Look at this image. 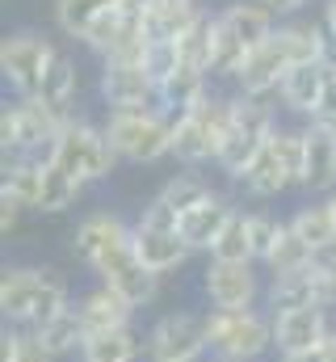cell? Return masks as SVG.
I'll list each match as a JSON object with an SVG mask.
<instances>
[{
	"instance_id": "ee69618b",
	"label": "cell",
	"mask_w": 336,
	"mask_h": 362,
	"mask_svg": "<svg viewBox=\"0 0 336 362\" xmlns=\"http://www.w3.org/2000/svg\"><path fill=\"white\" fill-rule=\"evenodd\" d=\"M206 362H227V358H206Z\"/></svg>"
},
{
	"instance_id": "d4e9b609",
	"label": "cell",
	"mask_w": 336,
	"mask_h": 362,
	"mask_svg": "<svg viewBox=\"0 0 336 362\" xmlns=\"http://www.w3.org/2000/svg\"><path fill=\"white\" fill-rule=\"evenodd\" d=\"M148 354V341L131 329H109V333H92L84 337L80 362H139Z\"/></svg>"
},
{
	"instance_id": "7c38bea8",
	"label": "cell",
	"mask_w": 336,
	"mask_h": 362,
	"mask_svg": "<svg viewBox=\"0 0 336 362\" xmlns=\"http://www.w3.org/2000/svg\"><path fill=\"white\" fill-rule=\"evenodd\" d=\"M202 295L215 312H244L265 303V282L256 262H206Z\"/></svg>"
},
{
	"instance_id": "60d3db41",
	"label": "cell",
	"mask_w": 336,
	"mask_h": 362,
	"mask_svg": "<svg viewBox=\"0 0 336 362\" xmlns=\"http://www.w3.org/2000/svg\"><path fill=\"white\" fill-rule=\"evenodd\" d=\"M316 17H320V21L336 34V0H320V13H316Z\"/></svg>"
},
{
	"instance_id": "ab89813d",
	"label": "cell",
	"mask_w": 336,
	"mask_h": 362,
	"mask_svg": "<svg viewBox=\"0 0 336 362\" xmlns=\"http://www.w3.org/2000/svg\"><path fill=\"white\" fill-rule=\"evenodd\" d=\"M21 215H25V206L21 202H13V198H0V236L8 240L17 228H21Z\"/></svg>"
},
{
	"instance_id": "6da1fadb",
	"label": "cell",
	"mask_w": 336,
	"mask_h": 362,
	"mask_svg": "<svg viewBox=\"0 0 336 362\" xmlns=\"http://www.w3.org/2000/svg\"><path fill=\"white\" fill-rule=\"evenodd\" d=\"M72 303V282L55 266H8L0 278V316L13 329H38Z\"/></svg>"
},
{
	"instance_id": "83f0119b",
	"label": "cell",
	"mask_w": 336,
	"mask_h": 362,
	"mask_svg": "<svg viewBox=\"0 0 336 362\" xmlns=\"http://www.w3.org/2000/svg\"><path fill=\"white\" fill-rule=\"evenodd\" d=\"M105 282H109V286H114V291L131 303V308H139V312H143V308L160 295V282H164V278H160V274H152L143 262H139V257H131L126 266H118V270L109 274Z\"/></svg>"
},
{
	"instance_id": "4dcf8cb0",
	"label": "cell",
	"mask_w": 336,
	"mask_h": 362,
	"mask_svg": "<svg viewBox=\"0 0 336 362\" xmlns=\"http://www.w3.org/2000/svg\"><path fill=\"white\" fill-rule=\"evenodd\" d=\"M80 194H84L80 181H72L68 173H59L47 160V169H42V194H38V211L34 215H64V211H72L80 202Z\"/></svg>"
},
{
	"instance_id": "d6a6232c",
	"label": "cell",
	"mask_w": 336,
	"mask_h": 362,
	"mask_svg": "<svg viewBox=\"0 0 336 362\" xmlns=\"http://www.w3.org/2000/svg\"><path fill=\"white\" fill-rule=\"evenodd\" d=\"M316 262V253L290 232V223H286V232H282V240L273 245V253L265 257V274L269 278H282V274H299V270H307Z\"/></svg>"
},
{
	"instance_id": "e0dca14e",
	"label": "cell",
	"mask_w": 336,
	"mask_h": 362,
	"mask_svg": "<svg viewBox=\"0 0 336 362\" xmlns=\"http://www.w3.org/2000/svg\"><path fill=\"white\" fill-rule=\"evenodd\" d=\"M328 81H332V72L324 68V64H303V68H294L286 81H282V89H277V105L290 114V118H311V110L320 105V97L328 89Z\"/></svg>"
},
{
	"instance_id": "8992f818",
	"label": "cell",
	"mask_w": 336,
	"mask_h": 362,
	"mask_svg": "<svg viewBox=\"0 0 336 362\" xmlns=\"http://www.w3.org/2000/svg\"><path fill=\"white\" fill-rule=\"evenodd\" d=\"M101 127L122 165H156L172 156V114L164 110H118L105 114Z\"/></svg>"
},
{
	"instance_id": "1f68e13d",
	"label": "cell",
	"mask_w": 336,
	"mask_h": 362,
	"mask_svg": "<svg viewBox=\"0 0 336 362\" xmlns=\"http://www.w3.org/2000/svg\"><path fill=\"white\" fill-rule=\"evenodd\" d=\"M210 194H215V185L202 177V173H172V177L160 185V194H156V198H160L164 206H172L176 215H185L189 206L206 202Z\"/></svg>"
},
{
	"instance_id": "7402d4cb",
	"label": "cell",
	"mask_w": 336,
	"mask_h": 362,
	"mask_svg": "<svg viewBox=\"0 0 336 362\" xmlns=\"http://www.w3.org/2000/svg\"><path fill=\"white\" fill-rule=\"evenodd\" d=\"M219 13V21L244 42V47H260L273 30H277V17L269 13V4L265 0H232V4H223V8H215Z\"/></svg>"
},
{
	"instance_id": "9a60e30c",
	"label": "cell",
	"mask_w": 336,
	"mask_h": 362,
	"mask_svg": "<svg viewBox=\"0 0 336 362\" xmlns=\"http://www.w3.org/2000/svg\"><path fill=\"white\" fill-rule=\"evenodd\" d=\"M76 312H80V320H84V333L92 337V333H109V329H131L139 308H131L109 282H92L76 299Z\"/></svg>"
},
{
	"instance_id": "603a6c76",
	"label": "cell",
	"mask_w": 336,
	"mask_h": 362,
	"mask_svg": "<svg viewBox=\"0 0 336 362\" xmlns=\"http://www.w3.org/2000/svg\"><path fill=\"white\" fill-rule=\"evenodd\" d=\"M210 8L202 0H152L148 13H143V25H148V38H181L198 17H206Z\"/></svg>"
},
{
	"instance_id": "d590c367",
	"label": "cell",
	"mask_w": 336,
	"mask_h": 362,
	"mask_svg": "<svg viewBox=\"0 0 336 362\" xmlns=\"http://www.w3.org/2000/svg\"><path fill=\"white\" fill-rule=\"evenodd\" d=\"M139 68H143V72L156 81V89H160L168 76L181 68V47H176L172 38H148L143 55H139Z\"/></svg>"
},
{
	"instance_id": "2e32d148",
	"label": "cell",
	"mask_w": 336,
	"mask_h": 362,
	"mask_svg": "<svg viewBox=\"0 0 336 362\" xmlns=\"http://www.w3.org/2000/svg\"><path fill=\"white\" fill-rule=\"evenodd\" d=\"M232 211H236V202L215 189L206 202H198V206H189L185 215H176L181 240H185L193 253H210V245L219 240V232H223V223L232 219Z\"/></svg>"
},
{
	"instance_id": "f546056e",
	"label": "cell",
	"mask_w": 336,
	"mask_h": 362,
	"mask_svg": "<svg viewBox=\"0 0 336 362\" xmlns=\"http://www.w3.org/2000/svg\"><path fill=\"white\" fill-rule=\"evenodd\" d=\"M206 262H256V257H252L248 211H244V206H236V211H232V219L223 223V232H219V240L210 245Z\"/></svg>"
},
{
	"instance_id": "ba28073f",
	"label": "cell",
	"mask_w": 336,
	"mask_h": 362,
	"mask_svg": "<svg viewBox=\"0 0 336 362\" xmlns=\"http://www.w3.org/2000/svg\"><path fill=\"white\" fill-rule=\"evenodd\" d=\"M59 131H64V118L47 110L38 97H13L4 101V114H0V152L4 160H47Z\"/></svg>"
},
{
	"instance_id": "44dd1931",
	"label": "cell",
	"mask_w": 336,
	"mask_h": 362,
	"mask_svg": "<svg viewBox=\"0 0 336 362\" xmlns=\"http://www.w3.org/2000/svg\"><path fill=\"white\" fill-rule=\"evenodd\" d=\"M286 223H290V232H294L316 257H324V253L336 249V223H332V211H328V198H311V202L294 206V211L286 215Z\"/></svg>"
},
{
	"instance_id": "277c9868",
	"label": "cell",
	"mask_w": 336,
	"mask_h": 362,
	"mask_svg": "<svg viewBox=\"0 0 336 362\" xmlns=\"http://www.w3.org/2000/svg\"><path fill=\"white\" fill-rule=\"evenodd\" d=\"M47 160H51L59 173H68L72 181H80V185H97V181L114 177V169L122 165V160L114 156L109 139H105V127L92 122V118H84V114H76V118L64 122V131H59V139L51 144Z\"/></svg>"
},
{
	"instance_id": "5b68a950",
	"label": "cell",
	"mask_w": 336,
	"mask_h": 362,
	"mask_svg": "<svg viewBox=\"0 0 336 362\" xmlns=\"http://www.w3.org/2000/svg\"><path fill=\"white\" fill-rule=\"evenodd\" d=\"M72 257L88 266L97 282H105L118 266H126L135 253V223H126L118 211H88L72 232Z\"/></svg>"
},
{
	"instance_id": "cb8c5ba5",
	"label": "cell",
	"mask_w": 336,
	"mask_h": 362,
	"mask_svg": "<svg viewBox=\"0 0 336 362\" xmlns=\"http://www.w3.org/2000/svg\"><path fill=\"white\" fill-rule=\"evenodd\" d=\"M215 89V81H210V72L206 68H193V64H181L172 76H168L164 85H160V110L164 114H185L189 105H198L206 93Z\"/></svg>"
},
{
	"instance_id": "4fadbf2b",
	"label": "cell",
	"mask_w": 336,
	"mask_h": 362,
	"mask_svg": "<svg viewBox=\"0 0 336 362\" xmlns=\"http://www.w3.org/2000/svg\"><path fill=\"white\" fill-rule=\"evenodd\" d=\"M97 97H101L105 114H118V110H160L156 81L139 64H122V59H105L101 64V72H97Z\"/></svg>"
},
{
	"instance_id": "f35d334b",
	"label": "cell",
	"mask_w": 336,
	"mask_h": 362,
	"mask_svg": "<svg viewBox=\"0 0 336 362\" xmlns=\"http://www.w3.org/2000/svg\"><path fill=\"white\" fill-rule=\"evenodd\" d=\"M265 4H269V13H273L277 21H299V17L311 13L316 0H265Z\"/></svg>"
},
{
	"instance_id": "9c48e42d",
	"label": "cell",
	"mask_w": 336,
	"mask_h": 362,
	"mask_svg": "<svg viewBox=\"0 0 336 362\" xmlns=\"http://www.w3.org/2000/svg\"><path fill=\"white\" fill-rule=\"evenodd\" d=\"M135 253H139V262H143L148 270L160 274V278L185 270L189 257H193V249L181 240L176 211L164 206L160 198H152V202L139 211V219H135Z\"/></svg>"
},
{
	"instance_id": "d6986e66",
	"label": "cell",
	"mask_w": 336,
	"mask_h": 362,
	"mask_svg": "<svg viewBox=\"0 0 336 362\" xmlns=\"http://www.w3.org/2000/svg\"><path fill=\"white\" fill-rule=\"evenodd\" d=\"M240 189H244V198L252 202H269V198H282L286 189H294V177L286 173V165H282V156H277V148H273V139L260 148V156L248 165V173L236 181Z\"/></svg>"
},
{
	"instance_id": "4316f807",
	"label": "cell",
	"mask_w": 336,
	"mask_h": 362,
	"mask_svg": "<svg viewBox=\"0 0 336 362\" xmlns=\"http://www.w3.org/2000/svg\"><path fill=\"white\" fill-rule=\"evenodd\" d=\"M38 333V341L55 354V358H68V354H76L80 358V350H84V320H80V312H76V303L72 308H64L59 316H51L47 325H38L34 329Z\"/></svg>"
},
{
	"instance_id": "b9f144b4",
	"label": "cell",
	"mask_w": 336,
	"mask_h": 362,
	"mask_svg": "<svg viewBox=\"0 0 336 362\" xmlns=\"http://www.w3.org/2000/svg\"><path fill=\"white\" fill-rule=\"evenodd\" d=\"M328 211H332V223H336V189L328 194Z\"/></svg>"
},
{
	"instance_id": "836d02e7",
	"label": "cell",
	"mask_w": 336,
	"mask_h": 362,
	"mask_svg": "<svg viewBox=\"0 0 336 362\" xmlns=\"http://www.w3.org/2000/svg\"><path fill=\"white\" fill-rule=\"evenodd\" d=\"M286 232V219L269 206H248V236H252V257L256 266H265V257L273 253V245L282 240Z\"/></svg>"
},
{
	"instance_id": "ac0fdd59",
	"label": "cell",
	"mask_w": 336,
	"mask_h": 362,
	"mask_svg": "<svg viewBox=\"0 0 336 362\" xmlns=\"http://www.w3.org/2000/svg\"><path fill=\"white\" fill-rule=\"evenodd\" d=\"M34 97H38L47 110H55L64 122L76 118V97H80V64H76V55L59 51V59L51 64V72L42 76V85H38Z\"/></svg>"
},
{
	"instance_id": "74e56055",
	"label": "cell",
	"mask_w": 336,
	"mask_h": 362,
	"mask_svg": "<svg viewBox=\"0 0 336 362\" xmlns=\"http://www.w3.org/2000/svg\"><path fill=\"white\" fill-rule=\"evenodd\" d=\"M277 362H336V325H332V333H328L316 350H303V354H282Z\"/></svg>"
},
{
	"instance_id": "5bb4252c",
	"label": "cell",
	"mask_w": 336,
	"mask_h": 362,
	"mask_svg": "<svg viewBox=\"0 0 336 362\" xmlns=\"http://www.w3.org/2000/svg\"><path fill=\"white\" fill-rule=\"evenodd\" d=\"M336 325V312L328 308H286V312H273V350L277 358L282 354H303V350H316Z\"/></svg>"
},
{
	"instance_id": "f1b7e54d",
	"label": "cell",
	"mask_w": 336,
	"mask_h": 362,
	"mask_svg": "<svg viewBox=\"0 0 336 362\" xmlns=\"http://www.w3.org/2000/svg\"><path fill=\"white\" fill-rule=\"evenodd\" d=\"M105 8H114V0H55V4H51V17H55V30H59L64 38L84 42V34L97 25V17H101Z\"/></svg>"
},
{
	"instance_id": "3957f363",
	"label": "cell",
	"mask_w": 336,
	"mask_h": 362,
	"mask_svg": "<svg viewBox=\"0 0 336 362\" xmlns=\"http://www.w3.org/2000/svg\"><path fill=\"white\" fill-rule=\"evenodd\" d=\"M227 122H232V93H206L198 105H189L185 114L172 118V160L198 169V165H215L219 148L227 139Z\"/></svg>"
},
{
	"instance_id": "7a4b0ae2",
	"label": "cell",
	"mask_w": 336,
	"mask_h": 362,
	"mask_svg": "<svg viewBox=\"0 0 336 362\" xmlns=\"http://www.w3.org/2000/svg\"><path fill=\"white\" fill-rule=\"evenodd\" d=\"M277 127H282V122H277V101L232 93V122H227V139H223V148H219L215 169L227 181H240L248 173V165L260 156V148L273 139Z\"/></svg>"
},
{
	"instance_id": "e575fe53",
	"label": "cell",
	"mask_w": 336,
	"mask_h": 362,
	"mask_svg": "<svg viewBox=\"0 0 336 362\" xmlns=\"http://www.w3.org/2000/svg\"><path fill=\"white\" fill-rule=\"evenodd\" d=\"M0 362H59V358L38 341L34 329L4 325V333H0Z\"/></svg>"
},
{
	"instance_id": "8fae6325",
	"label": "cell",
	"mask_w": 336,
	"mask_h": 362,
	"mask_svg": "<svg viewBox=\"0 0 336 362\" xmlns=\"http://www.w3.org/2000/svg\"><path fill=\"white\" fill-rule=\"evenodd\" d=\"M143 341H148V362H206L210 358L206 312L172 308V312L152 320Z\"/></svg>"
},
{
	"instance_id": "8d00e7d4",
	"label": "cell",
	"mask_w": 336,
	"mask_h": 362,
	"mask_svg": "<svg viewBox=\"0 0 336 362\" xmlns=\"http://www.w3.org/2000/svg\"><path fill=\"white\" fill-rule=\"evenodd\" d=\"M311 127H320V131H332L336 135V76L328 81V89H324V97H320V105L311 110V118H307Z\"/></svg>"
},
{
	"instance_id": "484cf974",
	"label": "cell",
	"mask_w": 336,
	"mask_h": 362,
	"mask_svg": "<svg viewBox=\"0 0 336 362\" xmlns=\"http://www.w3.org/2000/svg\"><path fill=\"white\" fill-rule=\"evenodd\" d=\"M42 169H47V160H4V169H0V198H13L25 211H38Z\"/></svg>"
},
{
	"instance_id": "30bf717a",
	"label": "cell",
	"mask_w": 336,
	"mask_h": 362,
	"mask_svg": "<svg viewBox=\"0 0 336 362\" xmlns=\"http://www.w3.org/2000/svg\"><path fill=\"white\" fill-rule=\"evenodd\" d=\"M55 59H59V47L47 30H13L0 42V76L17 97H34Z\"/></svg>"
},
{
	"instance_id": "52a82bcc",
	"label": "cell",
	"mask_w": 336,
	"mask_h": 362,
	"mask_svg": "<svg viewBox=\"0 0 336 362\" xmlns=\"http://www.w3.org/2000/svg\"><path fill=\"white\" fill-rule=\"evenodd\" d=\"M206 341H210V358L260 362L265 354H273V312L269 308H244V312L206 308Z\"/></svg>"
},
{
	"instance_id": "ffe728a7",
	"label": "cell",
	"mask_w": 336,
	"mask_h": 362,
	"mask_svg": "<svg viewBox=\"0 0 336 362\" xmlns=\"http://www.w3.org/2000/svg\"><path fill=\"white\" fill-rule=\"evenodd\" d=\"M303 127H307V169H303V185L299 189L328 198L336 189V135L311 127V122H303Z\"/></svg>"
},
{
	"instance_id": "7bdbcfd3",
	"label": "cell",
	"mask_w": 336,
	"mask_h": 362,
	"mask_svg": "<svg viewBox=\"0 0 336 362\" xmlns=\"http://www.w3.org/2000/svg\"><path fill=\"white\" fill-rule=\"evenodd\" d=\"M324 257H328V262H332V270H336V249H332V253H324Z\"/></svg>"
}]
</instances>
